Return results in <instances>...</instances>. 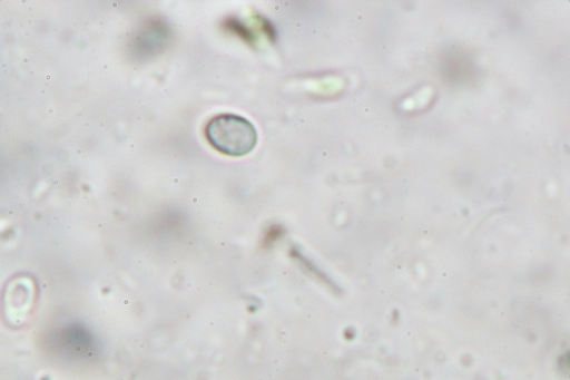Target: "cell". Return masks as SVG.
<instances>
[{"mask_svg":"<svg viewBox=\"0 0 570 380\" xmlns=\"http://www.w3.org/2000/svg\"><path fill=\"white\" fill-rule=\"evenodd\" d=\"M205 135L214 148L229 156L249 153L257 142L253 124L233 114H223L210 119L206 125Z\"/></svg>","mask_w":570,"mask_h":380,"instance_id":"1","label":"cell"},{"mask_svg":"<svg viewBox=\"0 0 570 380\" xmlns=\"http://www.w3.org/2000/svg\"><path fill=\"white\" fill-rule=\"evenodd\" d=\"M559 363H560L561 369L566 373L570 374V350L561 355Z\"/></svg>","mask_w":570,"mask_h":380,"instance_id":"2","label":"cell"}]
</instances>
